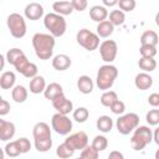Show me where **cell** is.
Listing matches in <instances>:
<instances>
[{"mask_svg": "<svg viewBox=\"0 0 159 159\" xmlns=\"http://www.w3.org/2000/svg\"><path fill=\"white\" fill-rule=\"evenodd\" d=\"M56 40L51 34L37 32L32 36V46L36 56L40 60H50L53 55Z\"/></svg>", "mask_w": 159, "mask_h": 159, "instance_id": "obj_1", "label": "cell"}, {"mask_svg": "<svg viewBox=\"0 0 159 159\" xmlns=\"http://www.w3.org/2000/svg\"><path fill=\"white\" fill-rule=\"evenodd\" d=\"M34 144L37 152L46 153L52 148V137L50 125L45 122H39L34 125L32 129Z\"/></svg>", "mask_w": 159, "mask_h": 159, "instance_id": "obj_2", "label": "cell"}, {"mask_svg": "<svg viewBox=\"0 0 159 159\" xmlns=\"http://www.w3.org/2000/svg\"><path fill=\"white\" fill-rule=\"evenodd\" d=\"M118 76V70L116 66L107 63L99 67L96 77V84L102 91H108L114 84V81Z\"/></svg>", "mask_w": 159, "mask_h": 159, "instance_id": "obj_3", "label": "cell"}, {"mask_svg": "<svg viewBox=\"0 0 159 159\" xmlns=\"http://www.w3.org/2000/svg\"><path fill=\"white\" fill-rule=\"evenodd\" d=\"M43 25L55 37H61L66 32L67 22L65 17L57 12H48L43 16Z\"/></svg>", "mask_w": 159, "mask_h": 159, "instance_id": "obj_4", "label": "cell"}, {"mask_svg": "<svg viewBox=\"0 0 159 159\" xmlns=\"http://www.w3.org/2000/svg\"><path fill=\"white\" fill-rule=\"evenodd\" d=\"M153 140V132L148 125H138L133 130V135L130 138L132 149L139 152L143 150L150 142Z\"/></svg>", "mask_w": 159, "mask_h": 159, "instance_id": "obj_5", "label": "cell"}, {"mask_svg": "<svg viewBox=\"0 0 159 159\" xmlns=\"http://www.w3.org/2000/svg\"><path fill=\"white\" fill-rule=\"evenodd\" d=\"M6 24H7L9 31H10L12 37L22 39L26 35L27 27H26V21H25L22 15L17 14V12L10 14L7 16V19H6Z\"/></svg>", "mask_w": 159, "mask_h": 159, "instance_id": "obj_6", "label": "cell"}, {"mask_svg": "<svg viewBox=\"0 0 159 159\" xmlns=\"http://www.w3.org/2000/svg\"><path fill=\"white\" fill-rule=\"evenodd\" d=\"M139 125V116L137 113H125V114H120L119 118L116 122V127L117 130L123 134V135H128L129 133H132L137 127Z\"/></svg>", "mask_w": 159, "mask_h": 159, "instance_id": "obj_7", "label": "cell"}, {"mask_svg": "<svg viewBox=\"0 0 159 159\" xmlns=\"http://www.w3.org/2000/svg\"><path fill=\"white\" fill-rule=\"evenodd\" d=\"M77 43L87 51H94L99 47V36L88 29H81L76 35Z\"/></svg>", "mask_w": 159, "mask_h": 159, "instance_id": "obj_8", "label": "cell"}, {"mask_svg": "<svg viewBox=\"0 0 159 159\" xmlns=\"http://www.w3.org/2000/svg\"><path fill=\"white\" fill-rule=\"evenodd\" d=\"M51 127L52 129L60 134V135H67L71 130H72V120L67 117V114H62V113H56L52 116L51 118Z\"/></svg>", "mask_w": 159, "mask_h": 159, "instance_id": "obj_9", "label": "cell"}, {"mask_svg": "<svg viewBox=\"0 0 159 159\" xmlns=\"http://www.w3.org/2000/svg\"><path fill=\"white\" fill-rule=\"evenodd\" d=\"M12 66L15 67V70L19 73H21L26 78H34L35 76H37V66L35 63L30 62L25 53L22 56H20Z\"/></svg>", "mask_w": 159, "mask_h": 159, "instance_id": "obj_10", "label": "cell"}, {"mask_svg": "<svg viewBox=\"0 0 159 159\" xmlns=\"http://www.w3.org/2000/svg\"><path fill=\"white\" fill-rule=\"evenodd\" d=\"M117 52H118V46H117V42L114 40H104L99 45L101 57L107 63H111L116 60Z\"/></svg>", "mask_w": 159, "mask_h": 159, "instance_id": "obj_11", "label": "cell"}, {"mask_svg": "<svg viewBox=\"0 0 159 159\" xmlns=\"http://www.w3.org/2000/svg\"><path fill=\"white\" fill-rule=\"evenodd\" d=\"M65 142L72 149H75V150H82L84 147L88 145V135L84 132L80 130V132H76V133L68 135L65 139Z\"/></svg>", "mask_w": 159, "mask_h": 159, "instance_id": "obj_12", "label": "cell"}, {"mask_svg": "<svg viewBox=\"0 0 159 159\" xmlns=\"http://www.w3.org/2000/svg\"><path fill=\"white\" fill-rule=\"evenodd\" d=\"M51 102H52L53 108H55L58 113L68 114V113H71V112L73 111V103H72L70 99H67L63 93L60 94L58 97H56V98H55L53 101H51Z\"/></svg>", "mask_w": 159, "mask_h": 159, "instance_id": "obj_13", "label": "cell"}, {"mask_svg": "<svg viewBox=\"0 0 159 159\" xmlns=\"http://www.w3.org/2000/svg\"><path fill=\"white\" fill-rule=\"evenodd\" d=\"M43 6L39 2H30L25 6V10H24V14H25V17L31 20V21H36V20H40L42 16H43Z\"/></svg>", "mask_w": 159, "mask_h": 159, "instance_id": "obj_14", "label": "cell"}, {"mask_svg": "<svg viewBox=\"0 0 159 159\" xmlns=\"http://www.w3.org/2000/svg\"><path fill=\"white\" fill-rule=\"evenodd\" d=\"M16 132L15 124L12 122H7L5 119H0V140L7 142L14 138Z\"/></svg>", "mask_w": 159, "mask_h": 159, "instance_id": "obj_15", "label": "cell"}, {"mask_svg": "<svg viewBox=\"0 0 159 159\" xmlns=\"http://www.w3.org/2000/svg\"><path fill=\"white\" fill-rule=\"evenodd\" d=\"M134 84L140 91H147L153 86V77L148 72H140L134 78Z\"/></svg>", "mask_w": 159, "mask_h": 159, "instance_id": "obj_16", "label": "cell"}, {"mask_svg": "<svg viewBox=\"0 0 159 159\" xmlns=\"http://www.w3.org/2000/svg\"><path fill=\"white\" fill-rule=\"evenodd\" d=\"M71 65H72V61H71L70 56H67L65 53L56 55L52 58V67L56 71H66L71 67Z\"/></svg>", "mask_w": 159, "mask_h": 159, "instance_id": "obj_17", "label": "cell"}, {"mask_svg": "<svg viewBox=\"0 0 159 159\" xmlns=\"http://www.w3.org/2000/svg\"><path fill=\"white\" fill-rule=\"evenodd\" d=\"M52 9L55 12L62 15V16H66V15H71L72 11L75 10L73 9V5L71 1L68 0H57L52 4Z\"/></svg>", "mask_w": 159, "mask_h": 159, "instance_id": "obj_18", "label": "cell"}, {"mask_svg": "<svg viewBox=\"0 0 159 159\" xmlns=\"http://www.w3.org/2000/svg\"><path fill=\"white\" fill-rule=\"evenodd\" d=\"M93 87H94V83L92 81V78L87 75H82L78 77L77 80V88L81 93L83 94H89L92 91H93Z\"/></svg>", "mask_w": 159, "mask_h": 159, "instance_id": "obj_19", "label": "cell"}, {"mask_svg": "<svg viewBox=\"0 0 159 159\" xmlns=\"http://www.w3.org/2000/svg\"><path fill=\"white\" fill-rule=\"evenodd\" d=\"M89 17L96 21V22H101V21H104L107 17H108V10L106 6H102V5H93L91 9H89Z\"/></svg>", "mask_w": 159, "mask_h": 159, "instance_id": "obj_20", "label": "cell"}, {"mask_svg": "<svg viewBox=\"0 0 159 159\" xmlns=\"http://www.w3.org/2000/svg\"><path fill=\"white\" fill-rule=\"evenodd\" d=\"M16 76L12 71H5L0 76V87L1 89H12L15 87Z\"/></svg>", "mask_w": 159, "mask_h": 159, "instance_id": "obj_21", "label": "cell"}, {"mask_svg": "<svg viewBox=\"0 0 159 159\" xmlns=\"http://www.w3.org/2000/svg\"><path fill=\"white\" fill-rule=\"evenodd\" d=\"M62 93H63L62 86L60 83H56V82H52L48 86H46V89L43 91V96L48 101H53L56 97H58Z\"/></svg>", "mask_w": 159, "mask_h": 159, "instance_id": "obj_22", "label": "cell"}, {"mask_svg": "<svg viewBox=\"0 0 159 159\" xmlns=\"http://www.w3.org/2000/svg\"><path fill=\"white\" fill-rule=\"evenodd\" d=\"M96 30H97V35H98L99 37L107 39V37H109V36L113 34V31H114V25H113L109 20H104V21L98 22Z\"/></svg>", "mask_w": 159, "mask_h": 159, "instance_id": "obj_23", "label": "cell"}, {"mask_svg": "<svg viewBox=\"0 0 159 159\" xmlns=\"http://www.w3.org/2000/svg\"><path fill=\"white\" fill-rule=\"evenodd\" d=\"M46 89V81L42 76H35L30 81V92L34 94H40Z\"/></svg>", "mask_w": 159, "mask_h": 159, "instance_id": "obj_24", "label": "cell"}, {"mask_svg": "<svg viewBox=\"0 0 159 159\" xmlns=\"http://www.w3.org/2000/svg\"><path fill=\"white\" fill-rule=\"evenodd\" d=\"M96 127L102 133H109L113 128V119L109 116H101L97 118Z\"/></svg>", "mask_w": 159, "mask_h": 159, "instance_id": "obj_25", "label": "cell"}, {"mask_svg": "<svg viewBox=\"0 0 159 159\" xmlns=\"http://www.w3.org/2000/svg\"><path fill=\"white\" fill-rule=\"evenodd\" d=\"M27 96H29L27 89L24 86H21V84L15 86L12 88V91H11V98L16 103H24L27 99Z\"/></svg>", "mask_w": 159, "mask_h": 159, "instance_id": "obj_26", "label": "cell"}, {"mask_svg": "<svg viewBox=\"0 0 159 159\" xmlns=\"http://www.w3.org/2000/svg\"><path fill=\"white\" fill-rule=\"evenodd\" d=\"M159 42V37L158 34L153 30H147L142 34L140 36V45H152V46H157Z\"/></svg>", "mask_w": 159, "mask_h": 159, "instance_id": "obj_27", "label": "cell"}, {"mask_svg": "<svg viewBox=\"0 0 159 159\" xmlns=\"http://www.w3.org/2000/svg\"><path fill=\"white\" fill-rule=\"evenodd\" d=\"M138 66L144 72H152L157 68V61L154 57H140L138 61Z\"/></svg>", "mask_w": 159, "mask_h": 159, "instance_id": "obj_28", "label": "cell"}, {"mask_svg": "<svg viewBox=\"0 0 159 159\" xmlns=\"http://www.w3.org/2000/svg\"><path fill=\"white\" fill-rule=\"evenodd\" d=\"M118 99V96H117V93L114 92V91H111V89H108V91H104L103 92V94L101 96V104L102 106H104V107H111L116 101Z\"/></svg>", "mask_w": 159, "mask_h": 159, "instance_id": "obj_29", "label": "cell"}, {"mask_svg": "<svg viewBox=\"0 0 159 159\" xmlns=\"http://www.w3.org/2000/svg\"><path fill=\"white\" fill-rule=\"evenodd\" d=\"M4 153H5L7 157H10V158H16V157H19V155L21 154V150H20V148H19L17 142H16V140H12V142L6 143V145H5V148H4Z\"/></svg>", "mask_w": 159, "mask_h": 159, "instance_id": "obj_30", "label": "cell"}, {"mask_svg": "<svg viewBox=\"0 0 159 159\" xmlns=\"http://www.w3.org/2000/svg\"><path fill=\"white\" fill-rule=\"evenodd\" d=\"M75 149H72L66 142H63L62 144H60L58 147H57V149H56V155L57 157H60V158H62V159H66V158H70V157H72L73 154H75Z\"/></svg>", "mask_w": 159, "mask_h": 159, "instance_id": "obj_31", "label": "cell"}, {"mask_svg": "<svg viewBox=\"0 0 159 159\" xmlns=\"http://www.w3.org/2000/svg\"><path fill=\"white\" fill-rule=\"evenodd\" d=\"M125 20V15L124 11L122 10H112L109 12V21L114 25V26H120L124 24Z\"/></svg>", "mask_w": 159, "mask_h": 159, "instance_id": "obj_32", "label": "cell"}, {"mask_svg": "<svg viewBox=\"0 0 159 159\" xmlns=\"http://www.w3.org/2000/svg\"><path fill=\"white\" fill-rule=\"evenodd\" d=\"M89 117V111L86 107H78L73 111V119L77 123H84Z\"/></svg>", "mask_w": 159, "mask_h": 159, "instance_id": "obj_33", "label": "cell"}, {"mask_svg": "<svg viewBox=\"0 0 159 159\" xmlns=\"http://www.w3.org/2000/svg\"><path fill=\"white\" fill-rule=\"evenodd\" d=\"M98 155H99V152H98L92 144L84 147V148L81 150V154H80V157L83 158V159H97Z\"/></svg>", "mask_w": 159, "mask_h": 159, "instance_id": "obj_34", "label": "cell"}, {"mask_svg": "<svg viewBox=\"0 0 159 159\" xmlns=\"http://www.w3.org/2000/svg\"><path fill=\"white\" fill-rule=\"evenodd\" d=\"M92 145L98 150V152H103L104 149H107L108 147V139L104 135H96L92 140Z\"/></svg>", "mask_w": 159, "mask_h": 159, "instance_id": "obj_35", "label": "cell"}, {"mask_svg": "<svg viewBox=\"0 0 159 159\" xmlns=\"http://www.w3.org/2000/svg\"><path fill=\"white\" fill-rule=\"evenodd\" d=\"M157 46H152V45H140L139 48V53L142 57H154L157 55Z\"/></svg>", "mask_w": 159, "mask_h": 159, "instance_id": "obj_36", "label": "cell"}, {"mask_svg": "<svg viewBox=\"0 0 159 159\" xmlns=\"http://www.w3.org/2000/svg\"><path fill=\"white\" fill-rule=\"evenodd\" d=\"M24 55V51L22 50H20V48H10L7 52H6V60H7V62L10 63V65H14L15 62H16V60L20 57V56H22Z\"/></svg>", "mask_w": 159, "mask_h": 159, "instance_id": "obj_37", "label": "cell"}, {"mask_svg": "<svg viewBox=\"0 0 159 159\" xmlns=\"http://www.w3.org/2000/svg\"><path fill=\"white\" fill-rule=\"evenodd\" d=\"M145 119L149 125H158L159 124V109H150L145 114Z\"/></svg>", "mask_w": 159, "mask_h": 159, "instance_id": "obj_38", "label": "cell"}, {"mask_svg": "<svg viewBox=\"0 0 159 159\" xmlns=\"http://www.w3.org/2000/svg\"><path fill=\"white\" fill-rule=\"evenodd\" d=\"M118 5H119V9L122 11L130 12V11H133L135 9L137 2H135V0H119L118 1Z\"/></svg>", "mask_w": 159, "mask_h": 159, "instance_id": "obj_39", "label": "cell"}, {"mask_svg": "<svg viewBox=\"0 0 159 159\" xmlns=\"http://www.w3.org/2000/svg\"><path fill=\"white\" fill-rule=\"evenodd\" d=\"M109 108H111L112 113L120 116V114H123V113H124V111H125V104H124V102H123V101L117 99V101H116V102H114Z\"/></svg>", "mask_w": 159, "mask_h": 159, "instance_id": "obj_40", "label": "cell"}, {"mask_svg": "<svg viewBox=\"0 0 159 159\" xmlns=\"http://www.w3.org/2000/svg\"><path fill=\"white\" fill-rule=\"evenodd\" d=\"M16 142H17V144H19V148H20V150H21V154H25V153H27V152L31 149V143H30V140H29L27 138L21 137V138H19V139H16Z\"/></svg>", "mask_w": 159, "mask_h": 159, "instance_id": "obj_41", "label": "cell"}, {"mask_svg": "<svg viewBox=\"0 0 159 159\" xmlns=\"http://www.w3.org/2000/svg\"><path fill=\"white\" fill-rule=\"evenodd\" d=\"M71 2L73 5V9L76 11H80V12L84 11L87 9V5H88L87 0H71Z\"/></svg>", "mask_w": 159, "mask_h": 159, "instance_id": "obj_42", "label": "cell"}, {"mask_svg": "<svg viewBox=\"0 0 159 159\" xmlns=\"http://www.w3.org/2000/svg\"><path fill=\"white\" fill-rule=\"evenodd\" d=\"M9 112H10V103H9L6 99L0 98V116L4 117V116H6Z\"/></svg>", "mask_w": 159, "mask_h": 159, "instance_id": "obj_43", "label": "cell"}, {"mask_svg": "<svg viewBox=\"0 0 159 159\" xmlns=\"http://www.w3.org/2000/svg\"><path fill=\"white\" fill-rule=\"evenodd\" d=\"M148 103L152 107H159V93H152V94H149Z\"/></svg>", "mask_w": 159, "mask_h": 159, "instance_id": "obj_44", "label": "cell"}, {"mask_svg": "<svg viewBox=\"0 0 159 159\" xmlns=\"http://www.w3.org/2000/svg\"><path fill=\"white\" fill-rule=\"evenodd\" d=\"M108 157H109V159H123V158H124V155H123L120 152H117V150L111 152Z\"/></svg>", "mask_w": 159, "mask_h": 159, "instance_id": "obj_45", "label": "cell"}, {"mask_svg": "<svg viewBox=\"0 0 159 159\" xmlns=\"http://www.w3.org/2000/svg\"><path fill=\"white\" fill-rule=\"evenodd\" d=\"M118 1H119V0H102L103 5H104L106 7H112V6L117 5V4H118Z\"/></svg>", "mask_w": 159, "mask_h": 159, "instance_id": "obj_46", "label": "cell"}, {"mask_svg": "<svg viewBox=\"0 0 159 159\" xmlns=\"http://www.w3.org/2000/svg\"><path fill=\"white\" fill-rule=\"evenodd\" d=\"M153 140L159 145V127L153 132Z\"/></svg>", "mask_w": 159, "mask_h": 159, "instance_id": "obj_47", "label": "cell"}, {"mask_svg": "<svg viewBox=\"0 0 159 159\" xmlns=\"http://www.w3.org/2000/svg\"><path fill=\"white\" fill-rule=\"evenodd\" d=\"M5 58H6V56H1V70L4 68V65H5Z\"/></svg>", "mask_w": 159, "mask_h": 159, "instance_id": "obj_48", "label": "cell"}, {"mask_svg": "<svg viewBox=\"0 0 159 159\" xmlns=\"http://www.w3.org/2000/svg\"><path fill=\"white\" fill-rule=\"evenodd\" d=\"M155 24L159 27V12H157V15H155Z\"/></svg>", "mask_w": 159, "mask_h": 159, "instance_id": "obj_49", "label": "cell"}, {"mask_svg": "<svg viewBox=\"0 0 159 159\" xmlns=\"http://www.w3.org/2000/svg\"><path fill=\"white\" fill-rule=\"evenodd\" d=\"M155 159H159V149L155 152Z\"/></svg>", "mask_w": 159, "mask_h": 159, "instance_id": "obj_50", "label": "cell"}, {"mask_svg": "<svg viewBox=\"0 0 159 159\" xmlns=\"http://www.w3.org/2000/svg\"><path fill=\"white\" fill-rule=\"evenodd\" d=\"M56 1H57V0H56Z\"/></svg>", "mask_w": 159, "mask_h": 159, "instance_id": "obj_51", "label": "cell"}]
</instances>
